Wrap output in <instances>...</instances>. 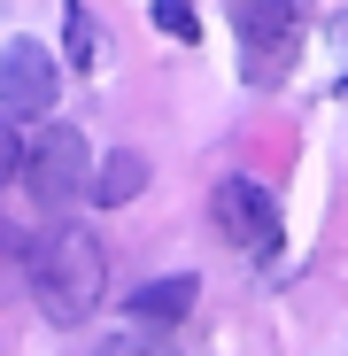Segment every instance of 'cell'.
Returning a JSON list of instances; mask_svg holds the SVG:
<instances>
[{
	"label": "cell",
	"mask_w": 348,
	"mask_h": 356,
	"mask_svg": "<svg viewBox=\"0 0 348 356\" xmlns=\"http://www.w3.org/2000/svg\"><path fill=\"white\" fill-rule=\"evenodd\" d=\"M31 294H39V310L54 325H85L101 310V294H108V256H101V232L63 217L47 232V241L31 248Z\"/></svg>",
	"instance_id": "cell-1"
},
{
	"label": "cell",
	"mask_w": 348,
	"mask_h": 356,
	"mask_svg": "<svg viewBox=\"0 0 348 356\" xmlns=\"http://www.w3.org/2000/svg\"><path fill=\"white\" fill-rule=\"evenodd\" d=\"M16 178L31 186L39 209H63L70 194H85V178H93V140H85L78 124H39V132L24 140Z\"/></svg>",
	"instance_id": "cell-2"
},
{
	"label": "cell",
	"mask_w": 348,
	"mask_h": 356,
	"mask_svg": "<svg viewBox=\"0 0 348 356\" xmlns=\"http://www.w3.org/2000/svg\"><path fill=\"white\" fill-rule=\"evenodd\" d=\"M54 101H63V63L39 39H8L0 47V116L8 124H54Z\"/></svg>",
	"instance_id": "cell-3"
},
{
	"label": "cell",
	"mask_w": 348,
	"mask_h": 356,
	"mask_svg": "<svg viewBox=\"0 0 348 356\" xmlns=\"http://www.w3.org/2000/svg\"><path fill=\"white\" fill-rule=\"evenodd\" d=\"M209 209H217V232H224V241L279 256V194L263 186V178H224Z\"/></svg>",
	"instance_id": "cell-4"
},
{
	"label": "cell",
	"mask_w": 348,
	"mask_h": 356,
	"mask_svg": "<svg viewBox=\"0 0 348 356\" xmlns=\"http://www.w3.org/2000/svg\"><path fill=\"white\" fill-rule=\"evenodd\" d=\"M240 39L256 54V70H271V54H295V8L286 0H240Z\"/></svg>",
	"instance_id": "cell-5"
},
{
	"label": "cell",
	"mask_w": 348,
	"mask_h": 356,
	"mask_svg": "<svg viewBox=\"0 0 348 356\" xmlns=\"http://www.w3.org/2000/svg\"><path fill=\"white\" fill-rule=\"evenodd\" d=\"M85 186H93V202H101V209H124V202L147 186V155H140V147H108V155L93 163Z\"/></svg>",
	"instance_id": "cell-6"
},
{
	"label": "cell",
	"mask_w": 348,
	"mask_h": 356,
	"mask_svg": "<svg viewBox=\"0 0 348 356\" xmlns=\"http://www.w3.org/2000/svg\"><path fill=\"white\" fill-rule=\"evenodd\" d=\"M186 310H194V279H186V271H170V279H147V286L132 294V318H140L147 333H155V325L170 333V325L186 318Z\"/></svg>",
	"instance_id": "cell-7"
},
{
	"label": "cell",
	"mask_w": 348,
	"mask_h": 356,
	"mask_svg": "<svg viewBox=\"0 0 348 356\" xmlns=\"http://www.w3.org/2000/svg\"><path fill=\"white\" fill-rule=\"evenodd\" d=\"M63 54H70V70H101V24H93V8H85V0H70V8H63Z\"/></svg>",
	"instance_id": "cell-8"
},
{
	"label": "cell",
	"mask_w": 348,
	"mask_h": 356,
	"mask_svg": "<svg viewBox=\"0 0 348 356\" xmlns=\"http://www.w3.org/2000/svg\"><path fill=\"white\" fill-rule=\"evenodd\" d=\"M24 286H31V241L0 217V302H16Z\"/></svg>",
	"instance_id": "cell-9"
},
{
	"label": "cell",
	"mask_w": 348,
	"mask_h": 356,
	"mask_svg": "<svg viewBox=\"0 0 348 356\" xmlns=\"http://www.w3.org/2000/svg\"><path fill=\"white\" fill-rule=\"evenodd\" d=\"M155 31H170V39H179V47H194L201 39V16H194V0H155Z\"/></svg>",
	"instance_id": "cell-10"
},
{
	"label": "cell",
	"mask_w": 348,
	"mask_h": 356,
	"mask_svg": "<svg viewBox=\"0 0 348 356\" xmlns=\"http://www.w3.org/2000/svg\"><path fill=\"white\" fill-rule=\"evenodd\" d=\"M101 356H179V348H170L163 333H147V325H132V333H108Z\"/></svg>",
	"instance_id": "cell-11"
},
{
	"label": "cell",
	"mask_w": 348,
	"mask_h": 356,
	"mask_svg": "<svg viewBox=\"0 0 348 356\" xmlns=\"http://www.w3.org/2000/svg\"><path fill=\"white\" fill-rule=\"evenodd\" d=\"M16 163H24V132L8 124V116H0V186L16 178Z\"/></svg>",
	"instance_id": "cell-12"
},
{
	"label": "cell",
	"mask_w": 348,
	"mask_h": 356,
	"mask_svg": "<svg viewBox=\"0 0 348 356\" xmlns=\"http://www.w3.org/2000/svg\"><path fill=\"white\" fill-rule=\"evenodd\" d=\"M286 8H295V0H286Z\"/></svg>",
	"instance_id": "cell-13"
}]
</instances>
